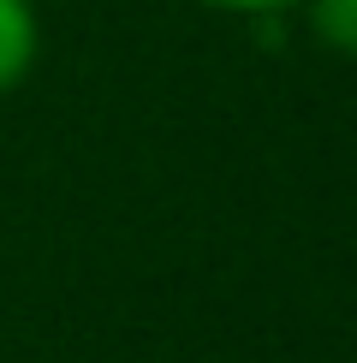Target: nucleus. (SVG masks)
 Wrapping results in <instances>:
<instances>
[{"label":"nucleus","mask_w":357,"mask_h":363,"mask_svg":"<svg viewBox=\"0 0 357 363\" xmlns=\"http://www.w3.org/2000/svg\"><path fill=\"white\" fill-rule=\"evenodd\" d=\"M36 48H42V24H36V6L30 0H0V96L18 89L36 66Z\"/></svg>","instance_id":"nucleus-1"},{"label":"nucleus","mask_w":357,"mask_h":363,"mask_svg":"<svg viewBox=\"0 0 357 363\" xmlns=\"http://www.w3.org/2000/svg\"><path fill=\"white\" fill-rule=\"evenodd\" d=\"M310 6V30L322 48L357 60V0H304Z\"/></svg>","instance_id":"nucleus-2"},{"label":"nucleus","mask_w":357,"mask_h":363,"mask_svg":"<svg viewBox=\"0 0 357 363\" xmlns=\"http://www.w3.org/2000/svg\"><path fill=\"white\" fill-rule=\"evenodd\" d=\"M197 6H215V12H238V18H280L286 6H304V0H197Z\"/></svg>","instance_id":"nucleus-3"}]
</instances>
